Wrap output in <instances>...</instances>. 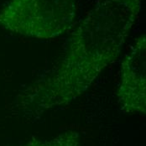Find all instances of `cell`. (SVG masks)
<instances>
[{
  "label": "cell",
  "instance_id": "obj_1",
  "mask_svg": "<svg viewBox=\"0 0 146 146\" xmlns=\"http://www.w3.org/2000/svg\"><path fill=\"white\" fill-rule=\"evenodd\" d=\"M143 0H98L73 31L55 66L18 96L29 111L66 105L83 94L120 55Z\"/></svg>",
  "mask_w": 146,
  "mask_h": 146
},
{
  "label": "cell",
  "instance_id": "obj_2",
  "mask_svg": "<svg viewBox=\"0 0 146 146\" xmlns=\"http://www.w3.org/2000/svg\"><path fill=\"white\" fill-rule=\"evenodd\" d=\"M76 0H9L0 10V26L40 40L58 37L72 28Z\"/></svg>",
  "mask_w": 146,
  "mask_h": 146
},
{
  "label": "cell",
  "instance_id": "obj_3",
  "mask_svg": "<svg viewBox=\"0 0 146 146\" xmlns=\"http://www.w3.org/2000/svg\"><path fill=\"white\" fill-rule=\"evenodd\" d=\"M146 40L141 35L124 57L120 69L117 96L124 113H145Z\"/></svg>",
  "mask_w": 146,
  "mask_h": 146
}]
</instances>
